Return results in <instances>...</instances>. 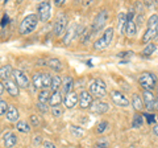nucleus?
Listing matches in <instances>:
<instances>
[{
    "mask_svg": "<svg viewBox=\"0 0 158 148\" xmlns=\"http://www.w3.org/2000/svg\"><path fill=\"white\" fill-rule=\"evenodd\" d=\"M131 54H133V52H123V53H118L117 56L118 57H128V56H131Z\"/></svg>",
    "mask_w": 158,
    "mask_h": 148,
    "instance_id": "ea45409f",
    "label": "nucleus"
},
{
    "mask_svg": "<svg viewBox=\"0 0 158 148\" xmlns=\"http://www.w3.org/2000/svg\"><path fill=\"white\" fill-rule=\"evenodd\" d=\"M154 99L156 95L153 94V91L142 93V102H144V107L148 111H154Z\"/></svg>",
    "mask_w": 158,
    "mask_h": 148,
    "instance_id": "2eb2a0df",
    "label": "nucleus"
},
{
    "mask_svg": "<svg viewBox=\"0 0 158 148\" xmlns=\"http://www.w3.org/2000/svg\"><path fill=\"white\" fill-rule=\"evenodd\" d=\"M67 27H69V17L66 16V13H61L57 17L56 23H54V34H56L57 37L62 36L67 29Z\"/></svg>",
    "mask_w": 158,
    "mask_h": 148,
    "instance_id": "6e6552de",
    "label": "nucleus"
},
{
    "mask_svg": "<svg viewBox=\"0 0 158 148\" xmlns=\"http://www.w3.org/2000/svg\"><path fill=\"white\" fill-rule=\"evenodd\" d=\"M113 36H115V31H113V28L112 27L107 28L106 31L103 32L102 36L95 41V44H94V49H95V50H104V49H107L112 44Z\"/></svg>",
    "mask_w": 158,
    "mask_h": 148,
    "instance_id": "7ed1b4c3",
    "label": "nucleus"
},
{
    "mask_svg": "<svg viewBox=\"0 0 158 148\" xmlns=\"http://www.w3.org/2000/svg\"><path fill=\"white\" fill-rule=\"evenodd\" d=\"M37 16L40 21H48L52 16V4L50 2H41L37 6Z\"/></svg>",
    "mask_w": 158,
    "mask_h": 148,
    "instance_id": "1a4fd4ad",
    "label": "nucleus"
},
{
    "mask_svg": "<svg viewBox=\"0 0 158 148\" xmlns=\"http://www.w3.org/2000/svg\"><path fill=\"white\" fill-rule=\"evenodd\" d=\"M157 33H158V15H152V16L148 19V23H146V31L142 36L141 41L142 44H150V41L153 38L157 37Z\"/></svg>",
    "mask_w": 158,
    "mask_h": 148,
    "instance_id": "f257e3e1",
    "label": "nucleus"
},
{
    "mask_svg": "<svg viewBox=\"0 0 158 148\" xmlns=\"http://www.w3.org/2000/svg\"><path fill=\"white\" fill-rule=\"evenodd\" d=\"M77 29H78V25L77 24H73V25H70L69 27V29H67V32H66V36L63 37V44L65 45H69V44L71 42V40H73V37H75L77 36Z\"/></svg>",
    "mask_w": 158,
    "mask_h": 148,
    "instance_id": "4be33fe9",
    "label": "nucleus"
},
{
    "mask_svg": "<svg viewBox=\"0 0 158 148\" xmlns=\"http://www.w3.org/2000/svg\"><path fill=\"white\" fill-rule=\"evenodd\" d=\"M138 83L144 89V91H153L157 86V78L150 72H144L138 77Z\"/></svg>",
    "mask_w": 158,
    "mask_h": 148,
    "instance_id": "20e7f679",
    "label": "nucleus"
},
{
    "mask_svg": "<svg viewBox=\"0 0 158 148\" xmlns=\"http://www.w3.org/2000/svg\"><path fill=\"white\" fill-rule=\"evenodd\" d=\"M110 127V123H108L107 120H103V122H100L98 124V128H96V131H98V134H103L107 128Z\"/></svg>",
    "mask_w": 158,
    "mask_h": 148,
    "instance_id": "473e14b6",
    "label": "nucleus"
},
{
    "mask_svg": "<svg viewBox=\"0 0 158 148\" xmlns=\"http://www.w3.org/2000/svg\"><path fill=\"white\" fill-rule=\"evenodd\" d=\"M38 16L36 13H31V15H27L25 17L21 20L20 23V27H19V33L23 34V36H27V34L32 33L34 29L37 28V24H38Z\"/></svg>",
    "mask_w": 158,
    "mask_h": 148,
    "instance_id": "f03ea898",
    "label": "nucleus"
},
{
    "mask_svg": "<svg viewBox=\"0 0 158 148\" xmlns=\"http://www.w3.org/2000/svg\"><path fill=\"white\" fill-rule=\"evenodd\" d=\"M90 93L95 97H106L107 95V85L102 78H95L90 83Z\"/></svg>",
    "mask_w": 158,
    "mask_h": 148,
    "instance_id": "0eeeda50",
    "label": "nucleus"
},
{
    "mask_svg": "<svg viewBox=\"0 0 158 148\" xmlns=\"http://www.w3.org/2000/svg\"><path fill=\"white\" fill-rule=\"evenodd\" d=\"M107 20H108V11L107 9H102L100 12H98V15L95 16V19H94V21H92V25H91L92 34L100 32L102 29L104 28Z\"/></svg>",
    "mask_w": 158,
    "mask_h": 148,
    "instance_id": "423d86ee",
    "label": "nucleus"
},
{
    "mask_svg": "<svg viewBox=\"0 0 158 148\" xmlns=\"http://www.w3.org/2000/svg\"><path fill=\"white\" fill-rule=\"evenodd\" d=\"M29 119H31V123H32L33 127H37V126L40 124V119H38L37 115H31V118H29Z\"/></svg>",
    "mask_w": 158,
    "mask_h": 148,
    "instance_id": "e433bc0d",
    "label": "nucleus"
},
{
    "mask_svg": "<svg viewBox=\"0 0 158 148\" xmlns=\"http://www.w3.org/2000/svg\"><path fill=\"white\" fill-rule=\"evenodd\" d=\"M62 102H63V97L61 94V91H54V93H52L50 101H49V105H50L52 107H57V106L61 105Z\"/></svg>",
    "mask_w": 158,
    "mask_h": 148,
    "instance_id": "5701e85b",
    "label": "nucleus"
},
{
    "mask_svg": "<svg viewBox=\"0 0 158 148\" xmlns=\"http://www.w3.org/2000/svg\"><path fill=\"white\" fill-rule=\"evenodd\" d=\"M154 110H158V94L156 95V99H154Z\"/></svg>",
    "mask_w": 158,
    "mask_h": 148,
    "instance_id": "37998d69",
    "label": "nucleus"
},
{
    "mask_svg": "<svg viewBox=\"0 0 158 148\" xmlns=\"http://www.w3.org/2000/svg\"><path fill=\"white\" fill-rule=\"evenodd\" d=\"M54 3H56V6H62V4H63V0H56Z\"/></svg>",
    "mask_w": 158,
    "mask_h": 148,
    "instance_id": "a18cd8bd",
    "label": "nucleus"
},
{
    "mask_svg": "<svg viewBox=\"0 0 158 148\" xmlns=\"http://www.w3.org/2000/svg\"><path fill=\"white\" fill-rule=\"evenodd\" d=\"M17 144V136L13 132H7L4 135V147L6 148H13Z\"/></svg>",
    "mask_w": 158,
    "mask_h": 148,
    "instance_id": "aec40b11",
    "label": "nucleus"
},
{
    "mask_svg": "<svg viewBox=\"0 0 158 148\" xmlns=\"http://www.w3.org/2000/svg\"><path fill=\"white\" fill-rule=\"evenodd\" d=\"M153 132H154V135L158 136V124H154L153 126Z\"/></svg>",
    "mask_w": 158,
    "mask_h": 148,
    "instance_id": "79ce46f5",
    "label": "nucleus"
},
{
    "mask_svg": "<svg viewBox=\"0 0 158 148\" xmlns=\"http://www.w3.org/2000/svg\"><path fill=\"white\" fill-rule=\"evenodd\" d=\"M46 66H49L52 70L57 72V73L61 72L63 69L62 62H61V60H58V58H49V60L46 61Z\"/></svg>",
    "mask_w": 158,
    "mask_h": 148,
    "instance_id": "b1692460",
    "label": "nucleus"
},
{
    "mask_svg": "<svg viewBox=\"0 0 158 148\" xmlns=\"http://www.w3.org/2000/svg\"><path fill=\"white\" fill-rule=\"evenodd\" d=\"M32 83L36 89L46 90L52 85V76L49 73H36L32 77Z\"/></svg>",
    "mask_w": 158,
    "mask_h": 148,
    "instance_id": "39448f33",
    "label": "nucleus"
},
{
    "mask_svg": "<svg viewBox=\"0 0 158 148\" xmlns=\"http://www.w3.org/2000/svg\"><path fill=\"white\" fill-rule=\"evenodd\" d=\"M62 85V78L59 77V76H53L52 77V85H50V89H52V91H59L58 89L59 86Z\"/></svg>",
    "mask_w": 158,
    "mask_h": 148,
    "instance_id": "c85d7f7f",
    "label": "nucleus"
},
{
    "mask_svg": "<svg viewBox=\"0 0 158 148\" xmlns=\"http://www.w3.org/2000/svg\"><path fill=\"white\" fill-rule=\"evenodd\" d=\"M8 103L4 101V99H2V98H0V115H4L7 112V110H8Z\"/></svg>",
    "mask_w": 158,
    "mask_h": 148,
    "instance_id": "f704fd0d",
    "label": "nucleus"
},
{
    "mask_svg": "<svg viewBox=\"0 0 158 148\" xmlns=\"http://www.w3.org/2000/svg\"><path fill=\"white\" fill-rule=\"evenodd\" d=\"M19 116H20V114H19L17 107H16V106H13V105L8 106V110H7V112H6L7 120L16 123V122H19Z\"/></svg>",
    "mask_w": 158,
    "mask_h": 148,
    "instance_id": "a211bd4d",
    "label": "nucleus"
},
{
    "mask_svg": "<svg viewBox=\"0 0 158 148\" xmlns=\"http://www.w3.org/2000/svg\"><path fill=\"white\" fill-rule=\"evenodd\" d=\"M70 130H71V132H73V135H74V136H77V137H82L83 134H85L82 128H81V127H77V126H71V127H70Z\"/></svg>",
    "mask_w": 158,
    "mask_h": 148,
    "instance_id": "72a5a7b5",
    "label": "nucleus"
},
{
    "mask_svg": "<svg viewBox=\"0 0 158 148\" xmlns=\"http://www.w3.org/2000/svg\"><path fill=\"white\" fill-rule=\"evenodd\" d=\"M125 27H127V13L121 12L118 13V17H117V29L120 34L125 33Z\"/></svg>",
    "mask_w": 158,
    "mask_h": 148,
    "instance_id": "393cba45",
    "label": "nucleus"
},
{
    "mask_svg": "<svg viewBox=\"0 0 158 148\" xmlns=\"http://www.w3.org/2000/svg\"><path fill=\"white\" fill-rule=\"evenodd\" d=\"M12 74H13V69L11 65H4L0 67V80H3L4 82L11 80Z\"/></svg>",
    "mask_w": 158,
    "mask_h": 148,
    "instance_id": "412c9836",
    "label": "nucleus"
},
{
    "mask_svg": "<svg viewBox=\"0 0 158 148\" xmlns=\"http://www.w3.org/2000/svg\"><path fill=\"white\" fill-rule=\"evenodd\" d=\"M125 33L127 36L133 37L137 33V25L135 21V12L131 11L127 15V27H125Z\"/></svg>",
    "mask_w": 158,
    "mask_h": 148,
    "instance_id": "9b49d317",
    "label": "nucleus"
},
{
    "mask_svg": "<svg viewBox=\"0 0 158 148\" xmlns=\"http://www.w3.org/2000/svg\"><path fill=\"white\" fill-rule=\"evenodd\" d=\"M90 110L92 112H95V114H104V112H107L108 110H110V105H108L107 102H103L100 99H96V101H94L91 103Z\"/></svg>",
    "mask_w": 158,
    "mask_h": 148,
    "instance_id": "ddd939ff",
    "label": "nucleus"
},
{
    "mask_svg": "<svg viewBox=\"0 0 158 148\" xmlns=\"http://www.w3.org/2000/svg\"><path fill=\"white\" fill-rule=\"evenodd\" d=\"M132 106L135 107L137 111H142V110H144V102H142L141 97L138 94H133L132 95Z\"/></svg>",
    "mask_w": 158,
    "mask_h": 148,
    "instance_id": "bb28decb",
    "label": "nucleus"
},
{
    "mask_svg": "<svg viewBox=\"0 0 158 148\" xmlns=\"http://www.w3.org/2000/svg\"><path fill=\"white\" fill-rule=\"evenodd\" d=\"M111 99L120 107H128L131 105V101L128 99V98L123 94L121 91H117V90H112L111 91Z\"/></svg>",
    "mask_w": 158,
    "mask_h": 148,
    "instance_id": "f8f14e48",
    "label": "nucleus"
},
{
    "mask_svg": "<svg viewBox=\"0 0 158 148\" xmlns=\"http://www.w3.org/2000/svg\"><path fill=\"white\" fill-rule=\"evenodd\" d=\"M3 85H4V89H6V90L8 91V94L11 95V97H17L19 95V86L16 85V82L15 81H6V82H3Z\"/></svg>",
    "mask_w": 158,
    "mask_h": 148,
    "instance_id": "f3484780",
    "label": "nucleus"
},
{
    "mask_svg": "<svg viewBox=\"0 0 158 148\" xmlns=\"http://www.w3.org/2000/svg\"><path fill=\"white\" fill-rule=\"evenodd\" d=\"M62 114H63L62 107H59V106H57V107H52V115H53L54 118H59Z\"/></svg>",
    "mask_w": 158,
    "mask_h": 148,
    "instance_id": "c9c22d12",
    "label": "nucleus"
},
{
    "mask_svg": "<svg viewBox=\"0 0 158 148\" xmlns=\"http://www.w3.org/2000/svg\"><path fill=\"white\" fill-rule=\"evenodd\" d=\"M42 146H44V148H57L56 144H54L53 141H50V140H45L42 143Z\"/></svg>",
    "mask_w": 158,
    "mask_h": 148,
    "instance_id": "4c0bfd02",
    "label": "nucleus"
},
{
    "mask_svg": "<svg viewBox=\"0 0 158 148\" xmlns=\"http://www.w3.org/2000/svg\"><path fill=\"white\" fill-rule=\"evenodd\" d=\"M16 128H17V131L24 132V134H28V132H31V124L27 123V120H19L16 123Z\"/></svg>",
    "mask_w": 158,
    "mask_h": 148,
    "instance_id": "cd10ccee",
    "label": "nucleus"
},
{
    "mask_svg": "<svg viewBox=\"0 0 158 148\" xmlns=\"http://www.w3.org/2000/svg\"><path fill=\"white\" fill-rule=\"evenodd\" d=\"M50 95H52V93L48 90H41L38 93V103L40 105H46L48 106V103L49 101H50Z\"/></svg>",
    "mask_w": 158,
    "mask_h": 148,
    "instance_id": "a878e982",
    "label": "nucleus"
},
{
    "mask_svg": "<svg viewBox=\"0 0 158 148\" xmlns=\"http://www.w3.org/2000/svg\"><path fill=\"white\" fill-rule=\"evenodd\" d=\"M92 102H94V99H92V94L90 91H87V90L81 91V94H79V102H78L79 107L81 108H90Z\"/></svg>",
    "mask_w": 158,
    "mask_h": 148,
    "instance_id": "4468645a",
    "label": "nucleus"
},
{
    "mask_svg": "<svg viewBox=\"0 0 158 148\" xmlns=\"http://www.w3.org/2000/svg\"><path fill=\"white\" fill-rule=\"evenodd\" d=\"M79 102V97L77 93H69V94H66L65 97H63V105H65V107L67 108H74Z\"/></svg>",
    "mask_w": 158,
    "mask_h": 148,
    "instance_id": "dca6fc26",
    "label": "nucleus"
},
{
    "mask_svg": "<svg viewBox=\"0 0 158 148\" xmlns=\"http://www.w3.org/2000/svg\"><path fill=\"white\" fill-rule=\"evenodd\" d=\"M142 124H144V118H142V115L136 114V115H135V118H133L132 127H133V128H138V127H141Z\"/></svg>",
    "mask_w": 158,
    "mask_h": 148,
    "instance_id": "7c9ffc66",
    "label": "nucleus"
},
{
    "mask_svg": "<svg viewBox=\"0 0 158 148\" xmlns=\"http://www.w3.org/2000/svg\"><path fill=\"white\" fill-rule=\"evenodd\" d=\"M62 91L65 93V94H69V93L73 91V87H74V80L70 77V76H66L62 78Z\"/></svg>",
    "mask_w": 158,
    "mask_h": 148,
    "instance_id": "6ab92c4d",
    "label": "nucleus"
},
{
    "mask_svg": "<svg viewBox=\"0 0 158 148\" xmlns=\"http://www.w3.org/2000/svg\"><path fill=\"white\" fill-rule=\"evenodd\" d=\"M12 77L15 78V82H16V85L20 89H28L29 87V83H31V82H29V78H28V76L24 72L16 69V70H13Z\"/></svg>",
    "mask_w": 158,
    "mask_h": 148,
    "instance_id": "9d476101",
    "label": "nucleus"
},
{
    "mask_svg": "<svg viewBox=\"0 0 158 148\" xmlns=\"http://www.w3.org/2000/svg\"><path fill=\"white\" fill-rule=\"evenodd\" d=\"M41 139H42V137L40 136V135H38V136H34V137H33V144H34V146H40V144H41V141H42Z\"/></svg>",
    "mask_w": 158,
    "mask_h": 148,
    "instance_id": "58836bf2",
    "label": "nucleus"
},
{
    "mask_svg": "<svg viewBox=\"0 0 158 148\" xmlns=\"http://www.w3.org/2000/svg\"><path fill=\"white\" fill-rule=\"evenodd\" d=\"M95 148H108L110 147V143H108V140L106 139V137H100L96 143H95V146H94Z\"/></svg>",
    "mask_w": 158,
    "mask_h": 148,
    "instance_id": "2f4dec72",
    "label": "nucleus"
},
{
    "mask_svg": "<svg viewBox=\"0 0 158 148\" xmlns=\"http://www.w3.org/2000/svg\"><path fill=\"white\" fill-rule=\"evenodd\" d=\"M38 107H40V110H41L42 112H46L48 111V108H46L48 106L46 105H40V103H38Z\"/></svg>",
    "mask_w": 158,
    "mask_h": 148,
    "instance_id": "a19ab883",
    "label": "nucleus"
},
{
    "mask_svg": "<svg viewBox=\"0 0 158 148\" xmlns=\"http://www.w3.org/2000/svg\"><path fill=\"white\" fill-rule=\"evenodd\" d=\"M4 90H6V89H4V85H3V82L0 81V95H2L3 93H4Z\"/></svg>",
    "mask_w": 158,
    "mask_h": 148,
    "instance_id": "c03bdc74",
    "label": "nucleus"
},
{
    "mask_svg": "<svg viewBox=\"0 0 158 148\" xmlns=\"http://www.w3.org/2000/svg\"><path fill=\"white\" fill-rule=\"evenodd\" d=\"M157 119H158V116H157Z\"/></svg>",
    "mask_w": 158,
    "mask_h": 148,
    "instance_id": "49530a36",
    "label": "nucleus"
},
{
    "mask_svg": "<svg viewBox=\"0 0 158 148\" xmlns=\"http://www.w3.org/2000/svg\"><path fill=\"white\" fill-rule=\"evenodd\" d=\"M156 49H157V45H156V44H148V45L144 48V49H142V56H150V54H153V53H154L156 52Z\"/></svg>",
    "mask_w": 158,
    "mask_h": 148,
    "instance_id": "c756f323",
    "label": "nucleus"
}]
</instances>
